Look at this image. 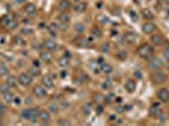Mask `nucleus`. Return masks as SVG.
I'll list each match as a JSON object with an SVG mask.
<instances>
[{
  "label": "nucleus",
  "mask_w": 169,
  "mask_h": 126,
  "mask_svg": "<svg viewBox=\"0 0 169 126\" xmlns=\"http://www.w3.org/2000/svg\"><path fill=\"white\" fill-rule=\"evenodd\" d=\"M39 109L38 107H30V114H29V119L28 121H30V122H37V121L39 120Z\"/></svg>",
  "instance_id": "9d476101"
},
{
  "label": "nucleus",
  "mask_w": 169,
  "mask_h": 126,
  "mask_svg": "<svg viewBox=\"0 0 169 126\" xmlns=\"http://www.w3.org/2000/svg\"><path fill=\"white\" fill-rule=\"evenodd\" d=\"M74 10H76L77 13H82L86 10V4L84 3H81V4H78V5L74 6Z\"/></svg>",
  "instance_id": "2f4dec72"
},
{
  "label": "nucleus",
  "mask_w": 169,
  "mask_h": 126,
  "mask_svg": "<svg viewBox=\"0 0 169 126\" xmlns=\"http://www.w3.org/2000/svg\"><path fill=\"white\" fill-rule=\"evenodd\" d=\"M164 57H165L167 59H169V49H168V50H165V52H164Z\"/></svg>",
  "instance_id": "37998d69"
},
{
  "label": "nucleus",
  "mask_w": 169,
  "mask_h": 126,
  "mask_svg": "<svg viewBox=\"0 0 169 126\" xmlns=\"http://www.w3.org/2000/svg\"><path fill=\"white\" fill-rule=\"evenodd\" d=\"M167 3H169V0H167Z\"/></svg>",
  "instance_id": "de8ad7c7"
},
{
  "label": "nucleus",
  "mask_w": 169,
  "mask_h": 126,
  "mask_svg": "<svg viewBox=\"0 0 169 126\" xmlns=\"http://www.w3.org/2000/svg\"><path fill=\"white\" fill-rule=\"evenodd\" d=\"M149 114H150V116H152V117H155V119H158L159 116L162 115V109L160 107H159L158 105H152V107H150L149 109Z\"/></svg>",
  "instance_id": "4468645a"
},
{
  "label": "nucleus",
  "mask_w": 169,
  "mask_h": 126,
  "mask_svg": "<svg viewBox=\"0 0 169 126\" xmlns=\"http://www.w3.org/2000/svg\"><path fill=\"white\" fill-rule=\"evenodd\" d=\"M0 111H1V112H4V114L6 112V106H5V105H3L1 102H0Z\"/></svg>",
  "instance_id": "ea45409f"
},
{
  "label": "nucleus",
  "mask_w": 169,
  "mask_h": 126,
  "mask_svg": "<svg viewBox=\"0 0 169 126\" xmlns=\"http://www.w3.org/2000/svg\"><path fill=\"white\" fill-rule=\"evenodd\" d=\"M39 59L44 63H49V62H52V59H53V54H52V52H49V50H47V49L40 50Z\"/></svg>",
  "instance_id": "6e6552de"
},
{
  "label": "nucleus",
  "mask_w": 169,
  "mask_h": 126,
  "mask_svg": "<svg viewBox=\"0 0 169 126\" xmlns=\"http://www.w3.org/2000/svg\"><path fill=\"white\" fill-rule=\"evenodd\" d=\"M117 57H119L120 59H125V58H126V52H124V50H123V52H120Z\"/></svg>",
  "instance_id": "58836bf2"
},
{
  "label": "nucleus",
  "mask_w": 169,
  "mask_h": 126,
  "mask_svg": "<svg viewBox=\"0 0 169 126\" xmlns=\"http://www.w3.org/2000/svg\"><path fill=\"white\" fill-rule=\"evenodd\" d=\"M42 85L46 88H52L54 86V80L51 74H46V76L42 77Z\"/></svg>",
  "instance_id": "1a4fd4ad"
},
{
  "label": "nucleus",
  "mask_w": 169,
  "mask_h": 126,
  "mask_svg": "<svg viewBox=\"0 0 169 126\" xmlns=\"http://www.w3.org/2000/svg\"><path fill=\"white\" fill-rule=\"evenodd\" d=\"M155 29H157V25L152 22H147L143 25V32L145 34H153L154 32H155Z\"/></svg>",
  "instance_id": "f8f14e48"
},
{
  "label": "nucleus",
  "mask_w": 169,
  "mask_h": 126,
  "mask_svg": "<svg viewBox=\"0 0 169 126\" xmlns=\"http://www.w3.org/2000/svg\"><path fill=\"white\" fill-rule=\"evenodd\" d=\"M17 82H18V80H17V77H14V76H6V85L9 86V87H15L17 86Z\"/></svg>",
  "instance_id": "5701e85b"
},
{
  "label": "nucleus",
  "mask_w": 169,
  "mask_h": 126,
  "mask_svg": "<svg viewBox=\"0 0 169 126\" xmlns=\"http://www.w3.org/2000/svg\"><path fill=\"white\" fill-rule=\"evenodd\" d=\"M125 40L130 44L135 43V40H136V34L133 33V32H128V33L125 34Z\"/></svg>",
  "instance_id": "aec40b11"
},
{
  "label": "nucleus",
  "mask_w": 169,
  "mask_h": 126,
  "mask_svg": "<svg viewBox=\"0 0 169 126\" xmlns=\"http://www.w3.org/2000/svg\"><path fill=\"white\" fill-rule=\"evenodd\" d=\"M13 19V18L10 17V15H9V14H6V15H3L1 18H0V25H4V27H6L8 25V23L9 22H10Z\"/></svg>",
  "instance_id": "a878e982"
},
{
  "label": "nucleus",
  "mask_w": 169,
  "mask_h": 126,
  "mask_svg": "<svg viewBox=\"0 0 169 126\" xmlns=\"http://www.w3.org/2000/svg\"><path fill=\"white\" fill-rule=\"evenodd\" d=\"M124 87H125V90L128 91V92L133 93L135 90H136V82H135L134 80H128V81L125 82Z\"/></svg>",
  "instance_id": "dca6fc26"
},
{
  "label": "nucleus",
  "mask_w": 169,
  "mask_h": 126,
  "mask_svg": "<svg viewBox=\"0 0 169 126\" xmlns=\"http://www.w3.org/2000/svg\"><path fill=\"white\" fill-rule=\"evenodd\" d=\"M91 33L95 35V37H100L101 35V30H100V28H97V27H93L92 28V30H91Z\"/></svg>",
  "instance_id": "72a5a7b5"
},
{
  "label": "nucleus",
  "mask_w": 169,
  "mask_h": 126,
  "mask_svg": "<svg viewBox=\"0 0 169 126\" xmlns=\"http://www.w3.org/2000/svg\"><path fill=\"white\" fill-rule=\"evenodd\" d=\"M165 120H167V117H165V116H164L163 114H162L160 116H159V121H160L162 124H163V122H164V121H165Z\"/></svg>",
  "instance_id": "a19ab883"
},
{
  "label": "nucleus",
  "mask_w": 169,
  "mask_h": 126,
  "mask_svg": "<svg viewBox=\"0 0 169 126\" xmlns=\"http://www.w3.org/2000/svg\"><path fill=\"white\" fill-rule=\"evenodd\" d=\"M163 66V62L160 58H152L149 60V68L152 69V71H160V68Z\"/></svg>",
  "instance_id": "39448f33"
},
{
  "label": "nucleus",
  "mask_w": 169,
  "mask_h": 126,
  "mask_svg": "<svg viewBox=\"0 0 169 126\" xmlns=\"http://www.w3.org/2000/svg\"><path fill=\"white\" fill-rule=\"evenodd\" d=\"M101 71L104 72V73H106V74H109V73H111V72H112V67L110 66V64L104 63V64L101 66Z\"/></svg>",
  "instance_id": "c756f323"
},
{
  "label": "nucleus",
  "mask_w": 169,
  "mask_h": 126,
  "mask_svg": "<svg viewBox=\"0 0 169 126\" xmlns=\"http://www.w3.org/2000/svg\"><path fill=\"white\" fill-rule=\"evenodd\" d=\"M39 73H40L39 68H38V67H35V68H32V69H30V73H29V74H30L32 77H33V76L35 77V76H39Z\"/></svg>",
  "instance_id": "f704fd0d"
},
{
  "label": "nucleus",
  "mask_w": 169,
  "mask_h": 126,
  "mask_svg": "<svg viewBox=\"0 0 169 126\" xmlns=\"http://www.w3.org/2000/svg\"><path fill=\"white\" fill-rule=\"evenodd\" d=\"M18 25H19V23H18L15 19H12L10 22L8 23V25H6V28L8 29H10V30H15L17 28H18Z\"/></svg>",
  "instance_id": "c85d7f7f"
},
{
  "label": "nucleus",
  "mask_w": 169,
  "mask_h": 126,
  "mask_svg": "<svg viewBox=\"0 0 169 126\" xmlns=\"http://www.w3.org/2000/svg\"><path fill=\"white\" fill-rule=\"evenodd\" d=\"M49 112L51 114H58L59 112V106L57 104H51L49 105Z\"/></svg>",
  "instance_id": "7c9ffc66"
},
{
  "label": "nucleus",
  "mask_w": 169,
  "mask_h": 126,
  "mask_svg": "<svg viewBox=\"0 0 169 126\" xmlns=\"http://www.w3.org/2000/svg\"><path fill=\"white\" fill-rule=\"evenodd\" d=\"M42 125H47L51 121V112L49 110H40L39 111V120Z\"/></svg>",
  "instance_id": "423d86ee"
},
{
  "label": "nucleus",
  "mask_w": 169,
  "mask_h": 126,
  "mask_svg": "<svg viewBox=\"0 0 169 126\" xmlns=\"http://www.w3.org/2000/svg\"><path fill=\"white\" fill-rule=\"evenodd\" d=\"M0 125H4V122H3V121H1V120H0Z\"/></svg>",
  "instance_id": "a18cd8bd"
},
{
  "label": "nucleus",
  "mask_w": 169,
  "mask_h": 126,
  "mask_svg": "<svg viewBox=\"0 0 169 126\" xmlns=\"http://www.w3.org/2000/svg\"><path fill=\"white\" fill-rule=\"evenodd\" d=\"M168 60V67H169V59H167Z\"/></svg>",
  "instance_id": "49530a36"
},
{
  "label": "nucleus",
  "mask_w": 169,
  "mask_h": 126,
  "mask_svg": "<svg viewBox=\"0 0 169 126\" xmlns=\"http://www.w3.org/2000/svg\"><path fill=\"white\" fill-rule=\"evenodd\" d=\"M33 95H34V97H37V99H44V97H47V88L42 85V86H34L33 87Z\"/></svg>",
  "instance_id": "20e7f679"
},
{
  "label": "nucleus",
  "mask_w": 169,
  "mask_h": 126,
  "mask_svg": "<svg viewBox=\"0 0 169 126\" xmlns=\"http://www.w3.org/2000/svg\"><path fill=\"white\" fill-rule=\"evenodd\" d=\"M142 14H143V17L145 18V19H148V20L154 19V13L152 10H149V9H144V10L142 12Z\"/></svg>",
  "instance_id": "393cba45"
},
{
  "label": "nucleus",
  "mask_w": 169,
  "mask_h": 126,
  "mask_svg": "<svg viewBox=\"0 0 169 126\" xmlns=\"http://www.w3.org/2000/svg\"><path fill=\"white\" fill-rule=\"evenodd\" d=\"M9 74V68L6 64H0V77H6Z\"/></svg>",
  "instance_id": "bb28decb"
},
{
  "label": "nucleus",
  "mask_w": 169,
  "mask_h": 126,
  "mask_svg": "<svg viewBox=\"0 0 169 126\" xmlns=\"http://www.w3.org/2000/svg\"><path fill=\"white\" fill-rule=\"evenodd\" d=\"M24 12H25L27 15H29V17L35 15V14H37V6H35V4H33V3L27 4V5L24 6Z\"/></svg>",
  "instance_id": "2eb2a0df"
},
{
  "label": "nucleus",
  "mask_w": 169,
  "mask_h": 126,
  "mask_svg": "<svg viewBox=\"0 0 169 126\" xmlns=\"http://www.w3.org/2000/svg\"><path fill=\"white\" fill-rule=\"evenodd\" d=\"M4 117V112H1V111H0V120H1Z\"/></svg>",
  "instance_id": "c03bdc74"
},
{
  "label": "nucleus",
  "mask_w": 169,
  "mask_h": 126,
  "mask_svg": "<svg viewBox=\"0 0 169 126\" xmlns=\"http://www.w3.org/2000/svg\"><path fill=\"white\" fill-rule=\"evenodd\" d=\"M58 124L59 125H71V121H68V120H59Z\"/></svg>",
  "instance_id": "e433bc0d"
},
{
  "label": "nucleus",
  "mask_w": 169,
  "mask_h": 126,
  "mask_svg": "<svg viewBox=\"0 0 169 126\" xmlns=\"http://www.w3.org/2000/svg\"><path fill=\"white\" fill-rule=\"evenodd\" d=\"M58 9L61 12H67L68 9H71V3L68 0H61L58 3Z\"/></svg>",
  "instance_id": "f3484780"
},
{
  "label": "nucleus",
  "mask_w": 169,
  "mask_h": 126,
  "mask_svg": "<svg viewBox=\"0 0 169 126\" xmlns=\"http://www.w3.org/2000/svg\"><path fill=\"white\" fill-rule=\"evenodd\" d=\"M84 30H86V27H84L83 23H76L74 24V32L78 34H82L84 33Z\"/></svg>",
  "instance_id": "b1692460"
},
{
  "label": "nucleus",
  "mask_w": 169,
  "mask_h": 126,
  "mask_svg": "<svg viewBox=\"0 0 169 126\" xmlns=\"http://www.w3.org/2000/svg\"><path fill=\"white\" fill-rule=\"evenodd\" d=\"M58 66L59 67H62V68H67L68 66H69V58H67V57H61V58H58Z\"/></svg>",
  "instance_id": "4be33fe9"
},
{
  "label": "nucleus",
  "mask_w": 169,
  "mask_h": 126,
  "mask_svg": "<svg viewBox=\"0 0 169 126\" xmlns=\"http://www.w3.org/2000/svg\"><path fill=\"white\" fill-rule=\"evenodd\" d=\"M14 99H15V97H14V93L10 92V90L3 93V101L6 102V104H10V102H13Z\"/></svg>",
  "instance_id": "a211bd4d"
},
{
  "label": "nucleus",
  "mask_w": 169,
  "mask_h": 126,
  "mask_svg": "<svg viewBox=\"0 0 169 126\" xmlns=\"http://www.w3.org/2000/svg\"><path fill=\"white\" fill-rule=\"evenodd\" d=\"M109 47H110V44L109 43H105L104 45H102V52H109Z\"/></svg>",
  "instance_id": "4c0bfd02"
},
{
  "label": "nucleus",
  "mask_w": 169,
  "mask_h": 126,
  "mask_svg": "<svg viewBox=\"0 0 169 126\" xmlns=\"http://www.w3.org/2000/svg\"><path fill=\"white\" fill-rule=\"evenodd\" d=\"M82 111H83V112L84 114H90L91 112V111H92V109H91V104H86V105H83L82 106Z\"/></svg>",
  "instance_id": "473e14b6"
},
{
  "label": "nucleus",
  "mask_w": 169,
  "mask_h": 126,
  "mask_svg": "<svg viewBox=\"0 0 169 126\" xmlns=\"http://www.w3.org/2000/svg\"><path fill=\"white\" fill-rule=\"evenodd\" d=\"M29 114H30V107H27V109L22 110V112H20V119L28 121V119H29Z\"/></svg>",
  "instance_id": "cd10ccee"
},
{
  "label": "nucleus",
  "mask_w": 169,
  "mask_h": 126,
  "mask_svg": "<svg viewBox=\"0 0 169 126\" xmlns=\"http://www.w3.org/2000/svg\"><path fill=\"white\" fill-rule=\"evenodd\" d=\"M42 47H43L44 49H47V50H49V52H54L56 49H57V43L53 40V39H51V38H48V39H46L43 43H42Z\"/></svg>",
  "instance_id": "0eeeda50"
},
{
  "label": "nucleus",
  "mask_w": 169,
  "mask_h": 126,
  "mask_svg": "<svg viewBox=\"0 0 169 126\" xmlns=\"http://www.w3.org/2000/svg\"><path fill=\"white\" fill-rule=\"evenodd\" d=\"M105 99H106V97L102 95V93H100V92H96L95 95H93V101H95L96 104H98V105H102V102H105Z\"/></svg>",
  "instance_id": "412c9836"
},
{
  "label": "nucleus",
  "mask_w": 169,
  "mask_h": 126,
  "mask_svg": "<svg viewBox=\"0 0 169 126\" xmlns=\"http://www.w3.org/2000/svg\"><path fill=\"white\" fill-rule=\"evenodd\" d=\"M58 20H59V23H61V29H67L68 23H69V17H68V14L62 13V14H61V15L58 17Z\"/></svg>",
  "instance_id": "ddd939ff"
},
{
  "label": "nucleus",
  "mask_w": 169,
  "mask_h": 126,
  "mask_svg": "<svg viewBox=\"0 0 169 126\" xmlns=\"http://www.w3.org/2000/svg\"><path fill=\"white\" fill-rule=\"evenodd\" d=\"M158 99L160 102H169V90L168 88H162L158 91Z\"/></svg>",
  "instance_id": "9b49d317"
},
{
  "label": "nucleus",
  "mask_w": 169,
  "mask_h": 126,
  "mask_svg": "<svg viewBox=\"0 0 169 126\" xmlns=\"http://www.w3.org/2000/svg\"><path fill=\"white\" fill-rule=\"evenodd\" d=\"M150 80H152L154 85H163L167 81V74L160 71H154L152 76H150Z\"/></svg>",
  "instance_id": "f03ea898"
},
{
  "label": "nucleus",
  "mask_w": 169,
  "mask_h": 126,
  "mask_svg": "<svg viewBox=\"0 0 169 126\" xmlns=\"http://www.w3.org/2000/svg\"><path fill=\"white\" fill-rule=\"evenodd\" d=\"M150 42H152L153 45H160L163 43V37L160 34H155L150 38Z\"/></svg>",
  "instance_id": "6ab92c4d"
},
{
  "label": "nucleus",
  "mask_w": 169,
  "mask_h": 126,
  "mask_svg": "<svg viewBox=\"0 0 169 126\" xmlns=\"http://www.w3.org/2000/svg\"><path fill=\"white\" fill-rule=\"evenodd\" d=\"M138 54H139V57L140 58H143V59H150L152 58V55H153V48H152V45H149V44H142L138 48Z\"/></svg>",
  "instance_id": "f257e3e1"
},
{
  "label": "nucleus",
  "mask_w": 169,
  "mask_h": 126,
  "mask_svg": "<svg viewBox=\"0 0 169 126\" xmlns=\"http://www.w3.org/2000/svg\"><path fill=\"white\" fill-rule=\"evenodd\" d=\"M17 80H18V83H19L20 86L29 87L32 85V82H33V77L30 76L29 73H20L19 76L17 77Z\"/></svg>",
  "instance_id": "7ed1b4c3"
},
{
  "label": "nucleus",
  "mask_w": 169,
  "mask_h": 126,
  "mask_svg": "<svg viewBox=\"0 0 169 126\" xmlns=\"http://www.w3.org/2000/svg\"><path fill=\"white\" fill-rule=\"evenodd\" d=\"M97 114H101L102 112V105H98V107H97Z\"/></svg>",
  "instance_id": "79ce46f5"
},
{
  "label": "nucleus",
  "mask_w": 169,
  "mask_h": 126,
  "mask_svg": "<svg viewBox=\"0 0 169 126\" xmlns=\"http://www.w3.org/2000/svg\"><path fill=\"white\" fill-rule=\"evenodd\" d=\"M6 91H9V86L6 85V83H5V85H1V86H0V92H1V93L6 92Z\"/></svg>",
  "instance_id": "c9c22d12"
}]
</instances>
